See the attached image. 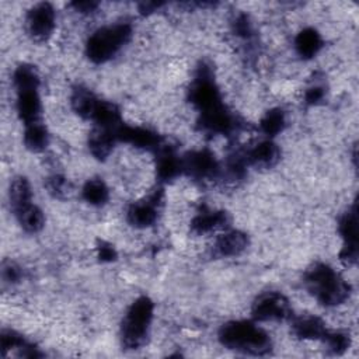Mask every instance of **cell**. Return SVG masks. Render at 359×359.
Returning <instances> with one entry per match:
<instances>
[{"mask_svg":"<svg viewBox=\"0 0 359 359\" xmlns=\"http://www.w3.org/2000/svg\"><path fill=\"white\" fill-rule=\"evenodd\" d=\"M14 86L17 91L21 90H32L39 87V77L36 70L29 65H21L15 69L13 76Z\"/></svg>","mask_w":359,"mask_h":359,"instance_id":"cell-25","label":"cell"},{"mask_svg":"<svg viewBox=\"0 0 359 359\" xmlns=\"http://www.w3.org/2000/svg\"><path fill=\"white\" fill-rule=\"evenodd\" d=\"M18 223L21 227L28 233H36L39 231L45 224V216L43 212L36 205H29L21 212L15 215Z\"/></svg>","mask_w":359,"mask_h":359,"instance_id":"cell-24","label":"cell"},{"mask_svg":"<svg viewBox=\"0 0 359 359\" xmlns=\"http://www.w3.org/2000/svg\"><path fill=\"white\" fill-rule=\"evenodd\" d=\"M130 36L132 27L126 22L102 27L88 38L86 45L87 56L94 63H104L114 57Z\"/></svg>","mask_w":359,"mask_h":359,"instance_id":"cell-4","label":"cell"},{"mask_svg":"<svg viewBox=\"0 0 359 359\" xmlns=\"http://www.w3.org/2000/svg\"><path fill=\"white\" fill-rule=\"evenodd\" d=\"M72 6L74 7L76 11H80V13H91L97 8V3L95 1H74L72 3Z\"/></svg>","mask_w":359,"mask_h":359,"instance_id":"cell-33","label":"cell"},{"mask_svg":"<svg viewBox=\"0 0 359 359\" xmlns=\"http://www.w3.org/2000/svg\"><path fill=\"white\" fill-rule=\"evenodd\" d=\"M17 112L25 125L41 122V98L38 88L17 91Z\"/></svg>","mask_w":359,"mask_h":359,"instance_id":"cell-13","label":"cell"},{"mask_svg":"<svg viewBox=\"0 0 359 359\" xmlns=\"http://www.w3.org/2000/svg\"><path fill=\"white\" fill-rule=\"evenodd\" d=\"M161 199H163V192L161 189H158V191H154L149 198L132 203L126 213L128 222L132 226L139 229L151 226L157 220Z\"/></svg>","mask_w":359,"mask_h":359,"instance_id":"cell-8","label":"cell"},{"mask_svg":"<svg viewBox=\"0 0 359 359\" xmlns=\"http://www.w3.org/2000/svg\"><path fill=\"white\" fill-rule=\"evenodd\" d=\"M1 279L6 283H15L21 279V269L13 262H4L1 266Z\"/></svg>","mask_w":359,"mask_h":359,"instance_id":"cell-29","label":"cell"},{"mask_svg":"<svg viewBox=\"0 0 359 359\" xmlns=\"http://www.w3.org/2000/svg\"><path fill=\"white\" fill-rule=\"evenodd\" d=\"M339 234L344 240L341 250V261L348 265L356 262L358 258V220H356V206L353 205L339 220Z\"/></svg>","mask_w":359,"mask_h":359,"instance_id":"cell-9","label":"cell"},{"mask_svg":"<svg viewBox=\"0 0 359 359\" xmlns=\"http://www.w3.org/2000/svg\"><path fill=\"white\" fill-rule=\"evenodd\" d=\"M226 223H227V216L224 212L203 210L192 219L191 229L196 234H206L213 230L223 229Z\"/></svg>","mask_w":359,"mask_h":359,"instance_id":"cell-19","label":"cell"},{"mask_svg":"<svg viewBox=\"0 0 359 359\" xmlns=\"http://www.w3.org/2000/svg\"><path fill=\"white\" fill-rule=\"evenodd\" d=\"M116 140H118L116 130H109V129L98 128L97 130H94L90 135L88 149H90L91 154L95 158L105 160L111 154Z\"/></svg>","mask_w":359,"mask_h":359,"instance_id":"cell-16","label":"cell"},{"mask_svg":"<svg viewBox=\"0 0 359 359\" xmlns=\"http://www.w3.org/2000/svg\"><path fill=\"white\" fill-rule=\"evenodd\" d=\"M219 341L227 349L261 356L271 351L269 335L255 323L247 320L229 321L219 331Z\"/></svg>","mask_w":359,"mask_h":359,"instance_id":"cell-1","label":"cell"},{"mask_svg":"<svg viewBox=\"0 0 359 359\" xmlns=\"http://www.w3.org/2000/svg\"><path fill=\"white\" fill-rule=\"evenodd\" d=\"M156 171L161 181H171L182 172V161L171 149H157Z\"/></svg>","mask_w":359,"mask_h":359,"instance_id":"cell-15","label":"cell"},{"mask_svg":"<svg viewBox=\"0 0 359 359\" xmlns=\"http://www.w3.org/2000/svg\"><path fill=\"white\" fill-rule=\"evenodd\" d=\"M189 100L199 109L201 114L223 105L219 88L213 80L210 69L205 65L198 69L196 76L191 84Z\"/></svg>","mask_w":359,"mask_h":359,"instance_id":"cell-5","label":"cell"},{"mask_svg":"<svg viewBox=\"0 0 359 359\" xmlns=\"http://www.w3.org/2000/svg\"><path fill=\"white\" fill-rule=\"evenodd\" d=\"M321 48L323 38L314 28H304L294 38V49L304 59L316 56Z\"/></svg>","mask_w":359,"mask_h":359,"instance_id":"cell-20","label":"cell"},{"mask_svg":"<svg viewBox=\"0 0 359 359\" xmlns=\"http://www.w3.org/2000/svg\"><path fill=\"white\" fill-rule=\"evenodd\" d=\"M98 257L104 262H111L116 258V251L109 244H101L98 247Z\"/></svg>","mask_w":359,"mask_h":359,"instance_id":"cell-32","label":"cell"},{"mask_svg":"<svg viewBox=\"0 0 359 359\" xmlns=\"http://www.w3.org/2000/svg\"><path fill=\"white\" fill-rule=\"evenodd\" d=\"M8 199H10V206L14 215L21 212L27 206L32 205V191L25 177H17L11 181Z\"/></svg>","mask_w":359,"mask_h":359,"instance_id":"cell-18","label":"cell"},{"mask_svg":"<svg viewBox=\"0 0 359 359\" xmlns=\"http://www.w3.org/2000/svg\"><path fill=\"white\" fill-rule=\"evenodd\" d=\"M56 15L49 3L35 4L27 14V28L35 39H46L55 29Z\"/></svg>","mask_w":359,"mask_h":359,"instance_id":"cell-10","label":"cell"},{"mask_svg":"<svg viewBox=\"0 0 359 359\" xmlns=\"http://www.w3.org/2000/svg\"><path fill=\"white\" fill-rule=\"evenodd\" d=\"M182 161V171L198 180L215 178L219 174V163L215 156L203 149L188 153Z\"/></svg>","mask_w":359,"mask_h":359,"instance_id":"cell-7","label":"cell"},{"mask_svg":"<svg viewBox=\"0 0 359 359\" xmlns=\"http://www.w3.org/2000/svg\"><path fill=\"white\" fill-rule=\"evenodd\" d=\"M163 3H142L140 4V11L142 13H151L154 10H157L158 7H161Z\"/></svg>","mask_w":359,"mask_h":359,"instance_id":"cell-34","label":"cell"},{"mask_svg":"<svg viewBox=\"0 0 359 359\" xmlns=\"http://www.w3.org/2000/svg\"><path fill=\"white\" fill-rule=\"evenodd\" d=\"M116 137L118 140H122L137 149H144V150H157L160 146L158 135L150 129L140 128V126H129L122 123L116 129Z\"/></svg>","mask_w":359,"mask_h":359,"instance_id":"cell-11","label":"cell"},{"mask_svg":"<svg viewBox=\"0 0 359 359\" xmlns=\"http://www.w3.org/2000/svg\"><path fill=\"white\" fill-rule=\"evenodd\" d=\"M234 31L238 36L250 38L252 35V25L245 14H240L234 21Z\"/></svg>","mask_w":359,"mask_h":359,"instance_id":"cell-30","label":"cell"},{"mask_svg":"<svg viewBox=\"0 0 359 359\" xmlns=\"http://www.w3.org/2000/svg\"><path fill=\"white\" fill-rule=\"evenodd\" d=\"M46 187H48L49 192L53 194L55 196H63L69 189L66 178H63L60 175H53L52 178H49L46 182Z\"/></svg>","mask_w":359,"mask_h":359,"instance_id":"cell-28","label":"cell"},{"mask_svg":"<svg viewBox=\"0 0 359 359\" xmlns=\"http://www.w3.org/2000/svg\"><path fill=\"white\" fill-rule=\"evenodd\" d=\"M261 130L266 136H276L280 133L286 125V116L285 112L280 108L269 109L261 119Z\"/></svg>","mask_w":359,"mask_h":359,"instance_id":"cell-26","label":"cell"},{"mask_svg":"<svg viewBox=\"0 0 359 359\" xmlns=\"http://www.w3.org/2000/svg\"><path fill=\"white\" fill-rule=\"evenodd\" d=\"M24 144L31 151H42L49 144V133L42 122L25 125Z\"/></svg>","mask_w":359,"mask_h":359,"instance_id":"cell-21","label":"cell"},{"mask_svg":"<svg viewBox=\"0 0 359 359\" xmlns=\"http://www.w3.org/2000/svg\"><path fill=\"white\" fill-rule=\"evenodd\" d=\"M248 245V238L243 231L231 230L219 236L213 244V255L229 258L240 255Z\"/></svg>","mask_w":359,"mask_h":359,"instance_id":"cell-12","label":"cell"},{"mask_svg":"<svg viewBox=\"0 0 359 359\" xmlns=\"http://www.w3.org/2000/svg\"><path fill=\"white\" fill-rule=\"evenodd\" d=\"M279 156V149L272 140H264L244 154L247 164H251L258 168L273 167L278 163Z\"/></svg>","mask_w":359,"mask_h":359,"instance_id":"cell-14","label":"cell"},{"mask_svg":"<svg viewBox=\"0 0 359 359\" xmlns=\"http://www.w3.org/2000/svg\"><path fill=\"white\" fill-rule=\"evenodd\" d=\"M98 102V98L87 88L79 87L72 94V108L76 114H79L81 118L91 119V115L95 109V105Z\"/></svg>","mask_w":359,"mask_h":359,"instance_id":"cell-22","label":"cell"},{"mask_svg":"<svg viewBox=\"0 0 359 359\" xmlns=\"http://www.w3.org/2000/svg\"><path fill=\"white\" fill-rule=\"evenodd\" d=\"M153 311L154 304L147 296H140L130 304L121 325V341L125 348L137 349L146 344Z\"/></svg>","mask_w":359,"mask_h":359,"instance_id":"cell-3","label":"cell"},{"mask_svg":"<svg viewBox=\"0 0 359 359\" xmlns=\"http://www.w3.org/2000/svg\"><path fill=\"white\" fill-rule=\"evenodd\" d=\"M323 98H324V88L320 87V86H313V87H310V88L306 91V95H304L306 102L310 104V105L318 104Z\"/></svg>","mask_w":359,"mask_h":359,"instance_id":"cell-31","label":"cell"},{"mask_svg":"<svg viewBox=\"0 0 359 359\" xmlns=\"http://www.w3.org/2000/svg\"><path fill=\"white\" fill-rule=\"evenodd\" d=\"M307 290L324 306L344 303L349 294L348 283L327 264H316L304 273Z\"/></svg>","mask_w":359,"mask_h":359,"instance_id":"cell-2","label":"cell"},{"mask_svg":"<svg viewBox=\"0 0 359 359\" xmlns=\"http://www.w3.org/2000/svg\"><path fill=\"white\" fill-rule=\"evenodd\" d=\"M292 328L294 335L302 339H324L328 331L323 320L314 316H304L296 318L292 324Z\"/></svg>","mask_w":359,"mask_h":359,"instance_id":"cell-17","label":"cell"},{"mask_svg":"<svg viewBox=\"0 0 359 359\" xmlns=\"http://www.w3.org/2000/svg\"><path fill=\"white\" fill-rule=\"evenodd\" d=\"M83 199L94 206H101L109 199V191L105 182L100 178L88 180L81 191Z\"/></svg>","mask_w":359,"mask_h":359,"instance_id":"cell-23","label":"cell"},{"mask_svg":"<svg viewBox=\"0 0 359 359\" xmlns=\"http://www.w3.org/2000/svg\"><path fill=\"white\" fill-rule=\"evenodd\" d=\"M324 341L328 345V349L335 355L345 352L351 344L349 335L344 331H327Z\"/></svg>","mask_w":359,"mask_h":359,"instance_id":"cell-27","label":"cell"},{"mask_svg":"<svg viewBox=\"0 0 359 359\" xmlns=\"http://www.w3.org/2000/svg\"><path fill=\"white\" fill-rule=\"evenodd\" d=\"M289 316V300L279 292H266L252 304V317L258 321H279Z\"/></svg>","mask_w":359,"mask_h":359,"instance_id":"cell-6","label":"cell"}]
</instances>
